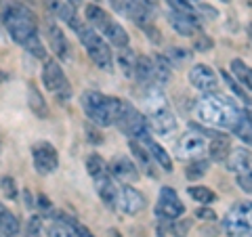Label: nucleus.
Instances as JSON below:
<instances>
[{
  "label": "nucleus",
  "mask_w": 252,
  "mask_h": 237,
  "mask_svg": "<svg viewBox=\"0 0 252 237\" xmlns=\"http://www.w3.org/2000/svg\"><path fill=\"white\" fill-rule=\"evenodd\" d=\"M128 147H130V151L132 155H135V160L139 162V166L143 168V172L149 177V178H156V166H154V157L152 153L147 151V147L141 143V141H135V139H130L128 141Z\"/></svg>",
  "instance_id": "4be33fe9"
},
{
  "label": "nucleus",
  "mask_w": 252,
  "mask_h": 237,
  "mask_svg": "<svg viewBox=\"0 0 252 237\" xmlns=\"http://www.w3.org/2000/svg\"><path fill=\"white\" fill-rule=\"evenodd\" d=\"M195 216H198L200 220H206V223H215L217 220L215 210H210V208H198L195 210Z\"/></svg>",
  "instance_id": "a18cd8bd"
},
{
  "label": "nucleus",
  "mask_w": 252,
  "mask_h": 237,
  "mask_svg": "<svg viewBox=\"0 0 252 237\" xmlns=\"http://www.w3.org/2000/svg\"><path fill=\"white\" fill-rule=\"evenodd\" d=\"M166 57H168V61L172 63V67H175V63H181V61H185V59H189V53L185 51V49H168V53H166Z\"/></svg>",
  "instance_id": "a19ab883"
},
{
  "label": "nucleus",
  "mask_w": 252,
  "mask_h": 237,
  "mask_svg": "<svg viewBox=\"0 0 252 237\" xmlns=\"http://www.w3.org/2000/svg\"><path fill=\"white\" fill-rule=\"evenodd\" d=\"M118 208H120L124 214L135 216L145 208V197L141 195L135 187L122 185V187H118Z\"/></svg>",
  "instance_id": "2eb2a0df"
},
{
  "label": "nucleus",
  "mask_w": 252,
  "mask_h": 237,
  "mask_svg": "<svg viewBox=\"0 0 252 237\" xmlns=\"http://www.w3.org/2000/svg\"><path fill=\"white\" fill-rule=\"evenodd\" d=\"M69 4H72V6H78V4H80V0H69Z\"/></svg>",
  "instance_id": "3c124183"
},
{
  "label": "nucleus",
  "mask_w": 252,
  "mask_h": 237,
  "mask_svg": "<svg viewBox=\"0 0 252 237\" xmlns=\"http://www.w3.org/2000/svg\"><path fill=\"white\" fill-rule=\"evenodd\" d=\"M220 76H223V80L227 82V86H229V89H231V90H233V92L238 94V97L244 101V105H250V103H252V99L248 97L246 89H244V86H242L240 82H235V80H233V74H229V72L225 69V72H220Z\"/></svg>",
  "instance_id": "c9c22d12"
},
{
  "label": "nucleus",
  "mask_w": 252,
  "mask_h": 237,
  "mask_svg": "<svg viewBox=\"0 0 252 237\" xmlns=\"http://www.w3.org/2000/svg\"><path fill=\"white\" fill-rule=\"evenodd\" d=\"M143 103H145V114H147V118L154 116V114H158V112H164V109H170L166 97H164V92H162L160 89H156V86L147 89L145 97H143Z\"/></svg>",
  "instance_id": "b1692460"
},
{
  "label": "nucleus",
  "mask_w": 252,
  "mask_h": 237,
  "mask_svg": "<svg viewBox=\"0 0 252 237\" xmlns=\"http://www.w3.org/2000/svg\"><path fill=\"white\" fill-rule=\"evenodd\" d=\"M38 206L44 208V210H51V202H49V197H44V195H38Z\"/></svg>",
  "instance_id": "de8ad7c7"
},
{
  "label": "nucleus",
  "mask_w": 252,
  "mask_h": 237,
  "mask_svg": "<svg viewBox=\"0 0 252 237\" xmlns=\"http://www.w3.org/2000/svg\"><path fill=\"white\" fill-rule=\"evenodd\" d=\"M223 231L227 233V237L252 235V202L233 204L223 218Z\"/></svg>",
  "instance_id": "0eeeda50"
},
{
  "label": "nucleus",
  "mask_w": 252,
  "mask_h": 237,
  "mask_svg": "<svg viewBox=\"0 0 252 237\" xmlns=\"http://www.w3.org/2000/svg\"><path fill=\"white\" fill-rule=\"evenodd\" d=\"M17 233H19V220H17V216L0 204V235H2V237H13Z\"/></svg>",
  "instance_id": "cd10ccee"
},
{
  "label": "nucleus",
  "mask_w": 252,
  "mask_h": 237,
  "mask_svg": "<svg viewBox=\"0 0 252 237\" xmlns=\"http://www.w3.org/2000/svg\"><path fill=\"white\" fill-rule=\"evenodd\" d=\"M69 28L76 31L78 40L82 42V46L86 49V53H89V57L94 65L99 69H103V72H112L114 69V53L109 49V42L105 38L101 36L89 21H82L80 17H78Z\"/></svg>",
  "instance_id": "7ed1b4c3"
},
{
  "label": "nucleus",
  "mask_w": 252,
  "mask_h": 237,
  "mask_svg": "<svg viewBox=\"0 0 252 237\" xmlns=\"http://www.w3.org/2000/svg\"><path fill=\"white\" fill-rule=\"evenodd\" d=\"M149 120V126H152V130L156 134H160V137H170V134H175L177 130V118L175 114L170 112V109H164V112H158L154 116L147 118Z\"/></svg>",
  "instance_id": "f3484780"
},
{
  "label": "nucleus",
  "mask_w": 252,
  "mask_h": 237,
  "mask_svg": "<svg viewBox=\"0 0 252 237\" xmlns=\"http://www.w3.org/2000/svg\"><path fill=\"white\" fill-rule=\"evenodd\" d=\"M187 193L189 197H193L198 204H210V202H215L217 200V195L210 191L208 187H202V185H193V187H189L187 189Z\"/></svg>",
  "instance_id": "f704fd0d"
},
{
  "label": "nucleus",
  "mask_w": 252,
  "mask_h": 237,
  "mask_svg": "<svg viewBox=\"0 0 252 237\" xmlns=\"http://www.w3.org/2000/svg\"><path fill=\"white\" fill-rule=\"evenodd\" d=\"M225 164H227V168H229L231 172L242 175V172L252 170V153L248 151V149H244V147H235V149H231V153L225 160Z\"/></svg>",
  "instance_id": "6ab92c4d"
},
{
  "label": "nucleus",
  "mask_w": 252,
  "mask_h": 237,
  "mask_svg": "<svg viewBox=\"0 0 252 237\" xmlns=\"http://www.w3.org/2000/svg\"><path fill=\"white\" fill-rule=\"evenodd\" d=\"M229 153H231V141H229L227 134L217 132L215 137H210V141H208V155H210V160L225 162L227 157H229Z\"/></svg>",
  "instance_id": "aec40b11"
},
{
  "label": "nucleus",
  "mask_w": 252,
  "mask_h": 237,
  "mask_svg": "<svg viewBox=\"0 0 252 237\" xmlns=\"http://www.w3.org/2000/svg\"><path fill=\"white\" fill-rule=\"evenodd\" d=\"M233 134L244 143L252 145V112H242L233 126Z\"/></svg>",
  "instance_id": "bb28decb"
},
{
  "label": "nucleus",
  "mask_w": 252,
  "mask_h": 237,
  "mask_svg": "<svg viewBox=\"0 0 252 237\" xmlns=\"http://www.w3.org/2000/svg\"><path fill=\"white\" fill-rule=\"evenodd\" d=\"M116 126L126 134V137L141 141V143L152 137V134H149L152 132V126H149L147 116H143L135 105L128 103V101H122V109H120V116H118Z\"/></svg>",
  "instance_id": "423d86ee"
},
{
  "label": "nucleus",
  "mask_w": 252,
  "mask_h": 237,
  "mask_svg": "<svg viewBox=\"0 0 252 237\" xmlns=\"http://www.w3.org/2000/svg\"><path fill=\"white\" fill-rule=\"evenodd\" d=\"M195 114H198V118L204 124L212 126V128L233 130L242 109L229 97H225V94L206 92V94H202L198 105H195Z\"/></svg>",
  "instance_id": "f257e3e1"
},
{
  "label": "nucleus",
  "mask_w": 252,
  "mask_h": 237,
  "mask_svg": "<svg viewBox=\"0 0 252 237\" xmlns=\"http://www.w3.org/2000/svg\"><path fill=\"white\" fill-rule=\"evenodd\" d=\"M42 235V218L32 216L28 223V237H40Z\"/></svg>",
  "instance_id": "79ce46f5"
},
{
  "label": "nucleus",
  "mask_w": 252,
  "mask_h": 237,
  "mask_svg": "<svg viewBox=\"0 0 252 237\" xmlns=\"http://www.w3.org/2000/svg\"><path fill=\"white\" fill-rule=\"evenodd\" d=\"M189 229H191V220L189 218H181V220H177L175 225H172V235L175 237H187V233H189Z\"/></svg>",
  "instance_id": "58836bf2"
},
{
  "label": "nucleus",
  "mask_w": 252,
  "mask_h": 237,
  "mask_svg": "<svg viewBox=\"0 0 252 237\" xmlns=\"http://www.w3.org/2000/svg\"><path fill=\"white\" fill-rule=\"evenodd\" d=\"M208 168H210L208 160H193L191 164L187 166V170H185V177H187L189 180H198V178H202V177H206Z\"/></svg>",
  "instance_id": "72a5a7b5"
},
{
  "label": "nucleus",
  "mask_w": 252,
  "mask_h": 237,
  "mask_svg": "<svg viewBox=\"0 0 252 237\" xmlns=\"http://www.w3.org/2000/svg\"><path fill=\"white\" fill-rule=\"evenodd\" d=\"M185 2H187V4H189V6H191V9H193V11H195V6H198V4L202 2V0H185Z\"/></svg>",
  "instance_id": "8fccbe9b"
},
{
  "label": "nucleus",
  "mask_w": 252,
  "mask_h": 237,
  "mask_svg": "<svg viewBox=\"0 0 252 237\" xmlns=\"http://www.w3.org/2000/svg\"><path fill=\"white\" fill-rule=\"evenodd\" d=\"M109 172L120 178L124 185L128 183H135V180H139V170H137V164L130 160L128 155H116L112 162H109Z\"/></svg>",
  "instance_id": "dca6fc26"
},
{
  "label": "nucleus",
  "mask_w": 252,
  "mask_h": 237,
  "mask_svg": "<svg viewBox=\"0 0 252 237\" xmlns=\"http://www.w3.org/2000/svg\"><path fill=\"white\" fill-rule=\"evenodd\" d=\"M135 78L145 89H152L156 82V61H152L149 57H139L137 67H135Z\"/></svg>",
  "instance_id": "5701e85b"
},
{
  "label": "nucleus",
  "mask_w": 252,
  "mask_h": 237,
  "mask_svg": "<svg viewBox=\"0 0 252 237\" xmlns=\"http://www.w3.org/2000/svg\"><path fill=\"white\" fill-rule=\"evenodd\" d=\"M94 189H97V195L101 197V202H103L107 208H116V204H118V187L112 180V177L103 175V177L94 178Z\"/></svg>",
  "instance_id": "a211bd4d"
},
{
  "label": "nucleus",
  "mask_w": 252,
  "mask_h": 237,
  "mask_svg": "<svg viewBox=\"0 0 252 237\" xmlns=\"http://www.w3.org/2000/svg\"><path fill=\"white\" fill-rule=\"evenodd\" d=\"M65 223L74 229V233H76V237H94L89 229H86L82 223H78V220H74V218H65Z\"/></svg>",
  "instance_id": "37998d69"
},
{
  "label": "nucleus",
  "mask_w": 252,
  "mask_h": 237,
  "mask_svg": "<svg viewBox=\"0 0 252 237\" xmlns=\"http://www.w3.org/2000/svg\"><path fill=\"white\" fill-rule=\"evenodd\" d=\"M4 80H6V76H4V74H0V82H4Z\"/></svg>",
  "instance_id": "603ef678"
},
{
  "label": "nucleus",
  "mask_w": 252,
  "mask_h": 237,
  "mask_svg": "<svg viewBox=\"0 0 252 237\" xmlns=\"http://www.w3.org/2000/svg\"><path fill=\"white\" fill-rule=\"evenodd\" d=\"M168 23L179 36H185V38H193L195 34H200V30H202L200 17L195 13L170 11L168 13Z\"/></svg>",
  "instance_id": "4468645a"
},
{
  "label": "nucleus",
  "mask_w": 252,
  "mask_h": 237,
  "mask_svg": "<svg viewBox=\"0 0 252 237\" xmlns=\"http://www.w3.org/2000/svg\"><path fill=\"white\" fill-rule=\"evenodd\" d=\"M238 187L242 189V191L252 193V170H248V172H242V175H238Z\"/></svg>",
  "instance_id": "c03bdc74"
},
{
  "label": "nucleus",
  "mask_w": 252,
  "mask_h": 237,
  "mask_svg": "<svg viewBox=\"0 0 252 237\" xmlns=\"http://www.w3.org/2000/svg\"><path fill=\"white\" fill-rule=\"evenodd\" d=\"M112 9L122 15V17L135 21L141 28H149L152 26V17H154V4L149 0H109Z\"/></svg>",
  "instance_id": "1a4fd4ad"
},
{
  "label": "nucleus",
  "mask_w": 252,
  "mask_h": 237,
  "mask_svg": "<svg viewBox=\"0 0 252 237\" xmlns=\"http://www.w3.org/2000/svg\"><path fill=\"white\" fill-rule=\"evenodd\" d=\"M172 76V63L168 61L166 55H158L156 57V82L154 86L156 89H162L164 84H168Z\"/></svg>",
  "instance_id": "c85d7f7f"
},
{
  "label": "nucleus",
  "mask_w": 252,
  "mask_h": 237,
  "mask_svg": "<svg viewBox=\"0 0 252 237\" xmlns=\"http://www.w3.org/2000/svg\"><path fill=\"white\" fill-rule=\"evenodd\" d=\"M137 59H139V57L128 49V46H126V49H120V53H118V63H120V69H122L124 76H128V78L135 76Z\"/></svg>",
  "instance_id": "2f4dec72"
},
{
  "label": "nucleus",
  "mask_w": 252,
  "mask_h": 237,
  "mask_svg": "<svg viewBox=\"0 0 252 237\" xmlns=\"http://www.w3.org/2000/svg\"><path fill=\"white\" fill-rule=\"evenodd\" d=\"M231 74L238 78V82L244 86V89L252 92V67L250 65H246L242 59H233L231 61Z\"/></svg>",
  "instance_id": "7c9ffc66"
},
{
  "label": "nucleus",
  "mask_w": 252,
  "mask_h": 237,
  "mask_svg": "<svg viewBox=\"0 0 252 237\" xmlns=\"http://www.w3.org/2000/svg\"><path fill=\"white\" fill-rule=\"evenodd\" d=\"M248 31H250V38H252V26H250V28H248Z\"/></svg>",
  "instance_id": "864d4df0"
},
{
  "label": "nucleus",
  "mask_w": 252,
  "mask_h": 237,
  "mask_svg": "<svg viewBox=\"0 0 252 237\" xmlns=\"http://www.w3.org/2000/svg\"><path fill=\"white\" fill-rule=\"evenodd\" d=\"M42 84H44V89L49 92H53L59 101H67L69 94H72V89H69L67 78H65V74H63L59 61H55V59H46L44 61Z\"/></svg>",
  "instance_id": "9d476101"
},
{
  "label": "nucleus",
  "mask_w": 252,
  "mask_h": 237,
  "mask_svg": "<svg viewBox=\"0 0 252 237\" xmlns=\"http://www.w3.org/2000/svg\"><path fill=\"white\" fill-rule=\"evenodd\" d=\"M2 21H4V28L9 31V36L17 44H21L23 49H26L32 40L40 38L36 15L21 2L6 4V9L2 11Z\"/></svg>",
  "instance_id": "f03ea898"
},
{
  "label": "nucleus",
  "mask_w": 252,
  "mask_h": 237,
  "mask_svg": "<svg viewBox=\"0 0 252 237\" xmlns=\"http://www.w3.org/2000/svg\"><path fill=\"white\" fill-rule=\"evenodd\" d=\"M0 191L4 193V197L9 200H17V183L13 177H2L0 178Z\"/></svg>",
  "instance_id": "4c0bfd02"
},
{
  "label": "nucleus",
  "mask_w": 252,
  "mask_h": 237,
  "mask_svg": "<svg viewBox=\"0 0 252 237\" xmlns=\"http://www.w3.org/2000/svg\"><path fill=\"white\" fill-rule=\"evenodd\" d=\"M143 145L147 147V151L152 153V157H154V162L160 166V168L164 170V172H172V160H170V155L166 153V149H164L160 143H156V141L149 137V139H145L143 141Z\"/></svg>",
  "instance_id": "a878e982"
},
{
  "label": "nucleus",
  "mask_w": 252,
  "mask_h": 237,
  "mask_svg": "<svg viewBox=\"0 0 252 237\" xmlns=\"http://www.w3.org/2000/svg\"><path fill=\"white\" fill-rule=\"evenodd\" d=\"M202 153H208V139L198 126L191 124L189 132L179 137L175 143V155L177 160H200Z\"/></svg>",
  "instance_id": "6e6552de"
},
{
  "label": "nucleus",
  "mask_w": 252,
  "mask_h": 237,
  "mask_svg": "<svg viewBox=\"0 0 252 237\" xmlns=\"http://www.w3.org/2000/svg\"><path fill=\"white\" fill-rule=\"evenodd\" d=\"M46 6L53 11V15H57L59 19H63L65 23H69L76 17V6L69 4V0H44Z\"/></svg>",
  "instance_id": "c756f323"
},
{
  "label": "nucleus",
  "mask_w": 252,
  "mask_h": 237,
  "mask_svg": "<svg viewBox=\"0 0 252 237\" xmlns=\"http://www.w3.org/2000/svg\"><path fill=\"white\" fill-rule=\"evenodd\" d=\"M46 38H49V44H51V49L53 53L57 55L59 59H67V55H69V44H67V38L63 36V31L59 30L57 23H49L46 26Z\"/></svg>",
  "instance_id": "412c9836"
},
{
  "label": "nucleus",
  "mask_w": 252,
  "mask_h": 237,
  "mask_svg": "<svg viewBox=\"0 0 252 237\" xmlns=\"http://www.w3.org/2000/svg\"><path fill=\"white\" fill-rule=\"evenodd\" d=\"M49 237H76V233L65 220H57L49 227Z\"/></svg>",
  "instance_id": "e433bc0d"
},
{
  "label": "nucleus",
  "mask_w": 252,
  "mask_h": 237,
  "mask_svg": "<svg viewBox=\"0 0 252 237\" xmlns=\"http://www.w3.org/2000/svg\"><path fill=\"white\" fill-rule=\"evenodd\" d=\"M156 214L162 220H177L185 214V204L179 200L177 191L172 187H162L156 204Z\"/></svg>",
  "instance_id": "9b49d317"
},
{
  "label": "nucleus",
  "mask_w": 252,
  "mask_h": 237,
  "mask_svg": "<svg viewBox=\"0 0 252 237\" xmlns=\"http://www.w3.org/2000/svg\"><path fill=\"white\" fill-rule=\"evenodd\" d=\"M195 15H198V17H206V19H217L219 11L215 9V6L206 4V2H200L198 6H195Z\"/></svg>",
  "instance_id": "ea45409f"
},
{
  "label": "nucleus",
  "mask_w": 252,
  "mask_h": 237,
  "mask_svg": "<svg viewBox=\"0 0 252 237\" xmlns=\"http://www.w3.org/2000/svg\"><path fill=\"white\" fill-rule=\"evenodd\" d=\"M84 15H86V21H89L109 44L118 46V49H126V46H128L130 38L126 34V30L105 9H101L97 4H89L84 9Z\"/></svg>",
  "instance_id": "39448f33"
},
{
  "label": "nucleus",
  "mask_w": 252,
  "mask_h": 237,
  "mask_svg": "<svg viewBox=\"0 0 252 237\" xmlns=\"http://www.w3.org/2000/svg\"><path fill=\"white\" fill-rule=\"evenodd\" d=\"M80 105L93 124L105 128V126H112L118 122V116H120L122 109V99L107 97V94L97 90H84L80 94Z\"/></svg>",
  "instance_id": "20e7f679"
},
{
  "label": "nucleus",
  "mask_w": 252,
  "mask_h": 237,
  "mask_svg": "<svg viewBox=\"0 0 252 237\" xmlns=\"http://www.w3.org/2000/svg\"><path fill=\"white\" fill-rule=\"evenodd\" d=\"M107 170H109V166L99 153H91L89 157H86V172H89L93 178H99V177L107 175Z\"/></svg>",
  "instance_id": "473e14b6"
},
{
  "label": "nucleus",
  "mask_w": 252,
  "mask_h": 237,
  "mask_svg": "<svg viewBox=\"0 0 252 237\" xmlns=\"http://www.w3.org/2000/svg\"><path fill=\"white\" fill-rule=\"evenodd\" d=\"M220 2H229V0H220Z\"/></svg>",
  "instance_id": "5fc2aeb1"
},
{
  "label": "nucleus",
  "mask_w": 252,
  "mask_h": 237,
  "mask_svg": "<svg viewBox=\"0 0 252 237\" xmlns=\"http://www.w3.org/2000/svg\"><path fill=\"white\" fill-rule=\"evenodd\" d=\"M23 200H26L28 208H32V206H34V202H32V193H30V189H26V191H23Z\"/></svg>",
  "instance_id": "09e8293b"
},
{
  "label": "nucleus",
  "mask_w": 252,
  "mask_h": 237,
  "mask_svg": "<svg viewBox=\"0 0 252 237\" xmlns=\"http://www.w3.org/2000/svg\"><path fill=\"white\" fill-rule=\"evenodd\" d=\"M32 162L38 175H53L59 168V153L51 143H36L32 147Z\"/></svg>",
  "instance_id": "f8f14e48"
},
{
  "label": "nucleus",
  "mask_w": 252,
  "mask_h": 237,
  "mask_svg": "<svg viewBox=\"0 0 252 237\" xmlns=\"http://www.w3.org/2000/svg\"><path fill=\"white\" fill-rule=\"evenodd\" d=\"M28 103H30V109L34 112V116L40 118V120H46V118L51 116L49 105H46L42 92L38 90L34 84H28Z\"/></svg>",
  "instance_id": "393cba45"
},
{
  "label": "nucleus",
  "mask_w": 252,
  "mask_h": 237,
  "mask_svg": "<svg viewBox=\"0 0 252 237\" xmlns=\"http://www.w3.org/2000/svg\"><path fill=\"white\" fill-rule=\"evenodd\" d=\"M189 82L195 90L200 92H217L219 86V76L210 65H204V63H195V65L189 69Z\"/></svg>",
  "instance_id": "ddd939ff"
},
{
  "label": "nucleus",
  "mask_w": 252,
  "mask_h": 237,
  "mask_svg": "<svg viewBox=\"0 0 252 237\" xmlns=\"http://www.w3.org/2000/svg\"><path fill=\"white\" fill-rule=\"evenodd\" d=\"M195 38H198V42H195V49H198V51H208L210 46H212V40H208V38H204V34L195 36Z\"/></svg>",
  "instance_id": "49530a36"
}]
</instances>
